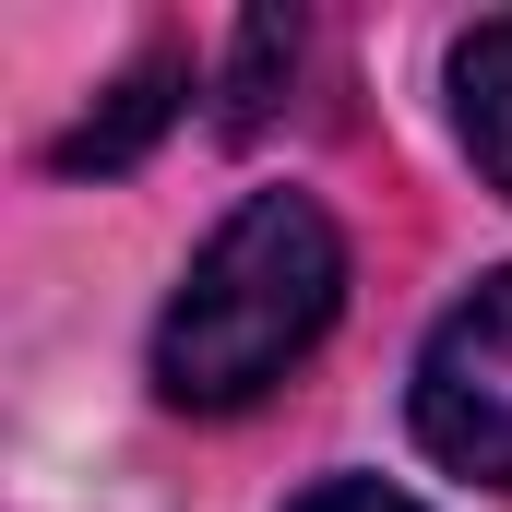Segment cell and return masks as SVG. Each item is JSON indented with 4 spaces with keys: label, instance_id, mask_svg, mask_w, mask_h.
<instances>
[{
    "label": "cell",
    "instance_id": "cell-1",
    "mask_svg": "<svg viewBox=\"0 0 512 512\" xmlns=\"http://www.w3.org/2000/svg\"><path fill=\"white\" fill-rule=\"evenodd\" d=\"M346 310V239L310 191H251L155 310V393L179 417H239L286 382Z\"/></svg>",
    "mask_w": 512,
    "mask_h": 512
},
{
    "label": "cell",
    "instance_id": "cell-2",
    "mask_svg": "<svg viewBox=\"0 0 512 512\" xmlns=\"http://www.w3.org/2000/svg\"><path fill=\"white\" fill-rule=\"evenodd\" d=\"M405 417H417V453L429 465H453L477 489H512V274H477L429 322Z\"/></svg>",
    "mask_w": 512,
    "mask_h": 512
},
{
    "label": "cell",
    "instance_id": "cell-3",
    "mask_svg": "<svg viewBox=\"0 0 512 512\" xmlns=\"http://www.w3.org/2000/svg\"><path fill=\"white\" fill-rule=\"evenodd\" d=\"M179 96H191V60H179V48H143L120 84H108V96H96L84 120L60 131V167H131V155H143L155 131L179 120Z\"/></svg>",
    "mask_w": 512,
    "mask_h": 512
},
{
    "label": "cell",
    "instance_id": "cell-4",
    "mask_svg": "<svg viewBox=\"0 0 512 512\" xmlns=\"http://www.w3.org/2000/svg\"><path fill=\"white\" fill-rule=\"evenodd\" d=\"M453 131H465L477 179L512 203V12H489V24L453 36Z\"/></svg>",
    "mask_w": 512,
    "mask_h": 512
},
{
    "label": "cell",
    "instance_id": "cell-5",
    "mask_svg": "<svg viewBox=\"0 0 512 512\" xmlns=\"http://www.w3.org/2000/svg\"><path fill=\"white\" fill-rule=\"evenodd\" d=\"M286 512H429V501H405V489H382V477H322L310 501H286Z\"/></svg>",
    "mask_w": 512,
    "mask_h": 512
}]
</instances>
